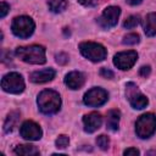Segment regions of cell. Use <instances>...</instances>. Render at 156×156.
I'll return each mask as SVG.
<instances>
[{
  "instance_id": "277c9868",
  "label": "cell",
  "mask_w": 156,
  "mask_h": 156,
  "mask_svg": "<svg viewBox=\"0 0 156 156\" xmlns=\"http://www.w3.org/2000/svg\"><path fill=\"white\" fill-rule=\"evenodd\" d=\"M34 28H35V23L28 16H18V17H15L13 21H12V24H11L12 33L16 37L22 38V39L29 38L33 34Z\"/></svg>"
},
{
  "instance_id": "d6986e66",
  "label": "cell",
  "mask_w": 156,
  "mask_h": 156,
  "mask_svg": "<svg viewBox=\"0 0 156 156\" xmlns=\"http://www.w3.org/2000/svg\"><path fill=\"white\" fill-rule=\"evenodd\" d=\"M48 6H49L50 11H52L55 13H60V12L66 10L67 0H49L48 1Z\"/></svg>"
},
{
  "instance_id": "5b68a950",
  "label": "cell",
  "mask_w": 156,
  "mask_h": 156,
  "mask_svg": "<svg viewBox=\"0 0 156 156\" xmlns=\"http://www.w3.org/2000/svg\"><path fill=\"white\" fill-rule=\"evenodd\" d=\"M79 51L84 57H87L88 60H90L93 62L104 61L106 58V55H107L106 49L101 44L93 43V41L80 43L79 44Z\"/></svg>"
},
{
  "instance_id": "f546056e",
  "label": "cell",
  "mask_w": 156,
  "mask_h": 156,
  "mask_svg": "<svg viewBox=\"0 0 156 156\" xmlns=\"http://www.w3.org/2000/svg\"><path fill=\"white\" fill-rule=\"evenodd\" d=\"M126 1H127L129 5H139L143 0H126Z\"/></svg>"
},
{
  "instance_id": "484cf974",
  "label": "cell",
  "mask_w": 156,
  "mask_h": 156,
  "mask_svg": "<svg viewBox=\"0 0 156 156\" xmlns=\"http://www.w3.org/2000/svg\"><path fill=\"white\" fill-rule=\"evenodd\" d=\"M9 10H10V6L5 1H1V4H0V18H4L6 16V13L9 12Z\"/></svg>"
},
{
  "instance_id": "4316f807",
  "label": "cell",
  "mask_w": 156,
  "mask_h": 156,
  "mask_svg": "<svg viewBox=\"0 0 156 156\" xmlns=\"http://www.w3.org/2000/svg\"><path fill=\"white\" fill-rule=\"evenodd\" d=\"M150 73H151V68H150V66H143V67L139 69V76H140V77L146 78V77L150 76Z\"/></svg>"
},
{
  "instance_id": "d4e9b609",
  "label": "cell",
  "mask_w": 156,
  "mask_h": 156,
  "mask_svg": "<svg viewBox=\"0 0 156 156\" xmlns=\"http://www.w3.org/2000/svg\"><path fill=\"white\" fill-rule=\"evenodd\" d=\"M100 76L102 78H106V79H112L115 77V73L108 68H101L100 69Z\"/></svg>"
},
{
  "instance_id": "f1b7e54d",
  "label": "cell",
  "mask_w": 156,
  "mask_h": 156,
  "mask_svg": "<svg viewBox=\"0 0 156 156\" xmlns=\"http://www.w3.org/2000/svg\"><path fill=\"white\" fill-rule=\"evenodd\" d=\"M78 2L83 6H94L96 4V0H78Z\"/></svg>"
},
{
  "instance_id": "4fadbf2b",
  "label": "cell",
  "mask_w": 156,
  "mask_h": 156,
  "mask_svg": "<svg viewBox=\"0 0 156 156\" xmlns=\"http://www.w3.org/2000/svg\"><path fill=\"white\" fill-rule=\"evenodd\" d=\"M84 82H85V76L79 71H72L65 77V84L72 90L80 89Z\"/></svg>"
},
{
  "instance_id": "7402d4cb",
  "label": "cell",
  "mask_w": 156,
  "mask_h": 156,
  "mask_svg": "<svg viewBox=\"0 0 156 156\" xmlns=\"http://www.w3.org/2000/svg\"><path fill=\"white\" fill-rule=\"evenodd\" d=\"M96 144L101 150H107L110 146V139H108V136L101 134L96 138Z\"/></svg>"
},
{
  "instance_id": "3957f363",
  "label": "cell",
  "mask_w": 156,
  "mask_h": 156,
  "mask_svg": "<svg viewBox=\"0 0 156 156\" xmlns=\"http://www.w3.org/2000/svg\"><path fill=\"white\" fill-rule=\"evenodd\" d=\"M156 132V115L144 113L135 122V133L141 139L150 138Z\"/></svg>"
},
{
  "instance_id": "7a4b0ae2",
  "label": "cell",
  "mask_w": 156,
  "mask_h": 156,
  "mask_svg": "<svg viewBox=\"0 0 156 156\" xmlns=\"http://www.w3.org/2000/svg\"><path fill=\"white\" fill-rule=\"evenodd\" d=\"M16 56L22 61L32 65H43L46 61L45 48L41 45H29V46H18L15 51Z\"/></svg>"
},
{
  "instance_id": "ffe728a7",
  "label": "cell",
  "mask_w": 156,
  "mask_h": 156,
  "mask_svg": "<svg viewBox=\"0 0 156 156\" xmlns=\"http://www.w3.org/2000/svg\"><path fill=\"white\" fill-rule=\"evenodd\" d=\"M139 23H140V17H139V16H135V15H132V16H129V17L124 21L123 27L127 28V29H132V28L136 27Z\"/></svg>"
},
{
  "instance_id": "ac0fdd59",
  "label": "cell",
  "mask_w": 156,
  "mask_h": 156,
  "mask_svg": "<svg viewBox=\"0 0 156 156\" xmlns=\"http://www.w3.org/2000/svg\"><path fill=\"white\" fill-rule=\"evenodd\" d=\"M13 152L16 155H24V156H29V155H38L39 150L34 146V145H29V144H21L17 145L13 149Z\"/></svg>"
},
{
  "instance_id": "30bf717a",
  "label": "cell",
  "mask_w": 156,
  "mask_h": 156,
  "mask_svg": "<svg viewBox=\"0 0 156 156\" xmlns=\"http://www.w3.org/2000/svg\"><path fill=\"white\" fill-rule=\"evenodd\" d=\"M138 60V54L134 50H128V51H122L118 52L113 56V63L117 68L122 69V71H127L130 69L134 63Z\"/></svg>"
},
{
  "instance_id": "8992f818",
  "label": "cell",
  "mask_w": 156,
  "mask_h": 156,
  "mask_svg": "<svg viewBox=\"0 0 156 156\" xmlns=\"http://www.w3.org/2000/svg\"><path fill=\"white\" fill-rule=\"evenodd\" d=\"M126 98L128 99L130 106L136 110H141L146 107L149 104L147 98L139 90L138 85L133 82H129L126 84Z\"/></svg>"
},
{
  "instance_id": "44dd1931",
  "label": "cell",
  "mask_w": 156,
  "mask_h": 156,
  "mask_svg": "<svg viewBox=\"0 0 156 156\" xmlns=\"http://www.w3.org/2000/svg\"><path fill=\"white\" fill-rule=\"evenodd\" d=\"M122 43L124 45H135L139 43V35L136 33H129V34L124 35Z\"/></svg>"
},
{
  "instance_id": "ba28073f",
  "label": "cell",
  "mask_w": 156,
  "mask_h": 156,
  "mask_svg": "<svg viewBox=\"0 0 156 156\" xmlns=\"http://www.w3.org/2000/svg\"><path fill=\"white\" fill-rule=\"evenodd\" d=\"M108 100V94L101 88H93L84 94L83 102L90 107H98L104 105Z\"/></svg>"
},
{
  "instance_id": "9c48e42d",
  "label": "cell",
  "mask_w": 156,
  "mask_h": 156,
  "mask_svg": "<svg viewBox=\"0 0 156 156\" xmlns=\"http://www.w3.org/2000/svg\"><path fill=\"white\" fill-rule=\"evenodd\" d=\"M119 15H121V9L118 6H108L104 10L102 15L98 18V23L101 28L108 29L117 24Z\"/></svg>"
},
{
  "instance_id": "83f0119b",
  "label": "cell",
  "mask_w": 156,
  "mask_h": 156,
  "mask_svg": "<svg viewBox=\"0 0 156 156\" xmlns=\"http://www.w3.org/2000/svg\"><path fill=\"white\" fill-rule=\"evenodd\" d=\"M140 152H139V150L138 149H134V147H129V149H127V150H124L123 151V155H126V156H129V155H134V156H138Z\"/></svg>"
},
{
  "instance_id": "6da1fadb",
  "label": "cell",
  "mask_w": 156,
  "mask_h": 156,
  "mask_svg": "<svg viewBox=\"0 0 156 156\" xmlns=\"http://www.w3.org/2000/svg\"><path fill=\"white\" fill-rule=\"evenodd\" d=\"M38 107L44 115H54L58 112L61 107V98L60 94L51 89H45L39 93L37 99Z\"/></svg>"
},
{
  "instance_id": "8fae6325",
  "label": "cell",
  "mask_w": 156,
  "mask_h": 156,
  "mask_svg": "<svg viewBox=\"0 0 156 156\" xmlns=\"http://www.w3.org/2000/svg\"><path fill=\"white\" fill-rule=\"evenodd\" d=\"M20 134L26 140L35 141V140H39L41 138L43 132H41V128L39 127V124H37L35 122H33V121H26L21 126Z\"/></svg>"
},
{
  "instance_id": "9a60e30c",
  "label": "cell",
  "mask_w": 156,
  "mask_h": 156,
  "mask_svg": "<svg viewBox=\"0 0 156 156\" xmlns=\"http://www.w3.org/2000/svg\"><path fill=\"white\" fill-rule=\"evenodd\" d=\"M144 32L147 37L156 35V12L149 13L144 20Z\"/></svg>"
},
{
  "instance_id": "603a6c76",
  "label": "cell",
  "mask_w": 156,
  "mask_h": 156,
  "mask_svg": "<svg viewBox=\"0 0 156 156\" xmlns=\"http://www.w3.org/2000/svg\"><path fill=\"white\" fill-rule=\"evenodd\" d=\"M68 143H69L68 136H67V135H63V134L60 135V136L56 139V141H55L56 147H58V149H65V147H67Z\"/></svg>"
},
{
  "instance_id": "e0dca14e",
  "label": "cell",
  "mask_w": 156,
  "mask_h": 156,
  "mask_svg": "<svg viewBox=\"0 0 156 156\" xmlns=\"http://www.w3.org/2000/svg\"><path fill=\"white\" fill-rule=\"evenodd\" d=\"M20 118V113L17 111H12L7 115L5 122H4V132L5 133H10L15 129L16 124H17V121Z\"/></svg>"
},
{
  "instance_id": "cb8c5ba5",
  "label": "cell",
  "mask_w": 156,
  "mask_h": 156,
  "mask_svg": "<svg viewBox=\"0 0 156 156\" xmlns=\"http://www.w3.org/2000/svg\"><path fill=\"white\" fill-rule=\"evenodd\" d=\"M55 58H56V62H57L58 65H66V63L68 62V55L65 54V52L57 54V55L55 56Z\"/></svg>"
},
{
  "instance_id": "7c38bea8",
  "label": "cell",
  "mask_w": 156,
  "mask_h": 156,
  "mask_svg": "<svg viewBox=\"0 0 156 156\" xmlns=\"http://www.w3.org/2000/svg\"><path fill=\"white\" fill-rule=\"evenodd\" d=\"M101 123H102V117L99 112H90L83 117L84 130L87 133H94L101 127Z\"/></svg>"
},
{
  "instance_id": "2e32d148",
  "label": "cell",
  "mask_w": 156,
  "mask_h": 156,
  "mask_svg": "<svg viewBox=\"0 0 156 156\" xmlns=\"http://www.w3.org/2000/svg\"><path fill=\"white\" fill-rule=\"evenodd\" d=\"M119 118H121V112L118 110H110L107 113L106 118V127L110 130H117L119 126Z\"/></svg>"
},
{
  "instance_id": "5bb4252c",
  "label": "cell",
  "mask_w": 156,
  "mask_h": 156,
  "mask_svg": "<svg viewBox=\"0 0 156 156\" xmlns=\"http://www.w3.org/2000/svg\"><path fill=\"white\" fill-rule=\"evenodd\" d=\"M55 71L52 68H45V69H40V71H35L29 76V79L33 83H46L50 82L55 78Z\"/></svg>"
},
{
  "instance_id": "52a82bcc",
  "label": "cell",
  "mask_w": 156,
  "mask_h": 156,
  "mask_svg": "<svg viewBox=\"0 0 156 156\" xmlns=\"http://www.w3.org/2000/svg\"><path fill=\"white\" fill-rule=\"evenodd\" d=\"M1 88L6 93L20 94L24 90V80L22 76L17 72H10L5 74L1 79Z\"/></svg>"
}]
</instances>
